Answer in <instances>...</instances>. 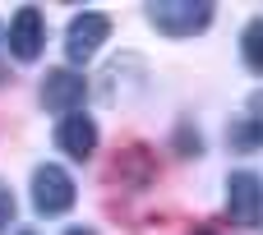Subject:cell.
<instances>
[{"instance_id": "obj_1", "label": "cell", "mask_w": 263, "mask_h": 235, "mask_svg": "<svg viewBox=\"0 0 263 235\" xmlns=\"http://www.w3.org/2000/svg\"><path fill=\"white\" fill-rule=\"evenodd\" d=\"M213 0H153L148 5V23L166 37H194L213 23Z\"/></svg>"}, {"instance_id": "obj_2", "label": "cell", "mask_w": 263, "mask_h": 235, "mask_svg": "<svg viewBox=\"0 0 263 235\" xmlns=\"http://www.w3.org/2000/svg\"><path fill=\"white\" fill-rule=\"evenodd\" d=\"M32 208L42 212V217H60V212H69L74 208V180L60 171V166H37L32 171Z\"/></svg>"}, {"instance_id": "obj_3", "label": "cell", "mask_w": 263, "mask_h": 235, "mask_svg": "<svg viewBox=\"0 0 263 235\" xmlns=\"http://www.w3.org/2000/svg\"><path fill=\"white\" fill-rule=\"evenodd\" d=\"M227 212L240 226H259L263 222V180L254 171H231L227 175Z\"/></svg>"}, {"instance_id": "obj_4", "label": "cell", "mask_w": 263, "mask_h": 235, "mask_svg": "<svg viewBox=\"0 0 263 235\" xmlns=\"http://www.w3.org/2000/svg\"><path fill=\"white\" fill-rule=\"evenodd\" d=\"M111 37V18L106 14H92V9H83L79 18H69V28H65V55L74 60V65H83V60H92L97 55V46Z\"/></svg>"}, {"instance_id": "obj_5", "label": "cell", "mask_w": 263, "mask_h": 235, "mask_svg": "<svg viewBox=\"0 0 263 235\" xmlns=\"http://www.w3.org/2000/svg\"><path fill=\"white\" fill-rule=\"evenodd\" d=\"M5 42H9V51H14V60H23V65L37 60L42 46H46V18H42V9H37V5H23V9L9 18Z\"/></svg>"}, {"instance_id": "obj_6", "label": "cell", "mask_w": 263, "mask_h": 235, "mask_svg": "<svg viewBox=\"0 0 263 235\" xmlns=\"http://www.w3.org/2000/svg\"><path fill=\"white\" fill-rule=\"evenodd\" d=\"M83 92H88V83L74 69H46V79H42V106L46 111L74 115V106L83 102Z\"/></svg>"}, {"instance_id": "obj_7", "label": "cell", "mask_w": 263, "mask_h": 235, "mask_svg": "<svg viewBox=\"0 0 263 235\" xmlns=\"http://www.w3.org/2000/svg\"><path fill=\"white\" fill-rule=\"evenodd\" d=\"M55 143H60V152H69V157H92V148H97V120H88L83 111H74V115H65L60 125H55Z\"/></svg>"}, {"instance_id": "obj_8", "label": "cell", "mask_w": 263, "mask_h": 235, "mask_svg": "<svg viewBox=\"0 0 263 235\" xmlns=\"http://www.w3.org/2000/svg\"><path fill=\"white\" fill-rule=\"evenodd\" d=\"M240 55H245V69L263 74V18H250L245 32H240Z\"/></svg>"}, {"instance_id": "obj_9", "label": "cell", "mask_w": 263, "mask_h": 235, "mask_svg": "<svg viewBox=\"0 0 263 235\" xmlns=\"http://www.w3.org/2000/svg\"><path fill=\"white\" fill-rule=\"evenodd\" d=\"M227 139H231V148L236 152H254V148H263V120H231V129H227Z\"/></svg>"}, {"instance_id": "obj_10", "label": "cell", "mask_w": 263, "mask_h": 235, "mask_svg": "<svg viewBox=\"0 0 263 235\" xmlns=\"http://www.w3.org/2000/svg\"><path fill=\"white\" fill-rule=\"evenodd\" d=\"M14 222V194H9V185L0 180V231Z\"/></svg>"}, {"instance_id": "obj_11", "label": "cell", "mask_w": 263, "mask_h": 235, "mask_svg": "<svg viewBox=\"0 0 263 235\" xmlns=\"http://www.w3.org/2000/svg\"><path fill=\"white\" fill-rule=\"evenodd\" d=\"M65 235H97L92 226H74V231H65Z\"/></svg>"}, {"instance_id": "obj_12", "label": "cell", "mask_w": 263, "mask_h": 235, "mask_svg": "<svg viewBox=\"0 0 263 235\" xmlns=\"http://www.w3.org/2000/svg\"><path fill=\"white\" fill-rule=\"evenodd\" d=\"M194 235H217V231H194Z\"/></svg>"}, {"instance_id": "obj_13", "label": "cell", "mask_w": 263, "mask_h": 235, "mask_svg": "<svg viewBox=\"0 0 263 235\" xmlns=\"http://www.w3.org/2000/svg\"><path fill=\"white\" fill-rule=\"evenodd\" d=\"M0 37H5V28H0Z\"/></svg>"}, {"instance_id": "obj_14", "label": "cell", "mask_w": 263, "mask_h": 235, "mask_svg": "<svg viewBox=\"0 0 263 235\" xmlns=\"http://www.w3.org/2000/svg\"><path fill=\"white\" fill-rule=\"evenodd\" d=\"M23 235H32V231H23Z\"/></svg>"}]
</instances>
